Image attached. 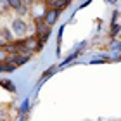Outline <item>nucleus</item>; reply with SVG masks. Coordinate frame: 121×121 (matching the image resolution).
Instances as JSON below:
<instances>
[{"instance_id":"f257e3e1","label":"nucleus","mask_w":121,"mask_h":121,"mask_svg":"<svg viewBox=\"0 0 121 121\" xmlns=\"http://www.w3.org/2000/svg\"><path fill=\"white\" fill-rule=\"evenodd\" d=\"M12 31L17 36H24L26 33H28V23H26V19L16 16V17L12 19Z\"/></svg>"},{"instance_id":"f03ea898","label":"nucleus","mask_w":121,"mask_h":121,"mask_svg":"<svg viewBox=\"0 0 121 121\" xmlns=\"http://www.w3.org/2000/svg\"><path fill=\"white\" fill-rule=\"evenodd\" d=\"M48 35H50V26L45 23V19H36V36L47 40Z\"/></svg>"},{"instance_id":"7ed1b4c3","label":"nucleus","mask_w":121,"mask_h":121,"mask_svg":"<svg viewBox=\"0 0 121 121\" xmlns=\"http://www.w3.org/2000/svg\"><path fill=\"white\" fill-rule=\"evenodd\" d=\"M24 47L28 48L30 52H38L42 48V42H40V38L38 36H28V38H24Z\"/></svg>"},{"instance_id":"20e7f679","label":"nucleus","mask_w":121,"mask_h":121,"mask_svg":"<svg viewBox=\"0 0 121 121\" xmlns=\"http://www.w3.org/2000/svg\"><path fill=\"white\" fill-rule=\"evenodd\" d=\"M57 17H59V10H57V9H54L52 5H48L47 10H45V16H43L45 23H47L48 26H52V24L57 21Z\"/></svg>"},{"instance_id":"39448f33","label":"nucleus","mask_w":121,"mask_h":121,"mask_svg":"<svg viewBox=\"0 0 121 121\" xmlns=\"http://www.w3.org/2000/svg\"><path fill=\"white\" fill-rule=\"evenodd\" d=\"M12 33L14 31H10L7 26H2V45H4V43H12L14 42Z\"/></svg>"},{"instance_id":"423d86ee","label":"nucleus","mask_w":121,"mask_h":121,"mask_svg":"<svg viewBox=\"0 0 121 121\" xmlns=\"http://www.w3.org/2000/svg\"><path fill=\"white\" fill-rule=\"evenodd\" d=\"M68 4H69V0H54V2H52L50 5H52L54 9H57L59 12H60V10H62V9H64Z\"/></svg>"},{"instance_id":"0eeeda50","label":"nucleus","mask_w":121,"mask_h":121,"mask_svg":"<svg viewBox=\"0 0 121 121\" xmlns=\"http://www.w3.org/2000/svg\"><path fill=\"white\" fill-rule=\"evenodd\" d=\"M16 14H17L19 17H24V16H28V14H30V7H26V5H21V7L16 10Z\"/></svg>"},{"instance_id":"6e6552de","label":"nucleus","mask_w":121,"mask_h":121,"mask_svg":"<svg viewBox=\"0 0 121 121\" xmlns=\"http://www.w3.org/2000/svg\"><path fill=\"white\" fill-rule=\"evenodd\" d=\"M7 2H9L10 9H12L14 12H16V10H17V9L21 7V5H23V2H21V0H7Z\"/></svg>"},{"instance_id":"1a4fd4ad","label":"nucleus","mask_w":121,"mask_h":121,"mask_svg":"<svg viewBox=\"0 0 121 121\" xmlns=\"http://www.w3.org/2000/svg\"><path fill=\"white\" fill-rule=\"evenodd\" d=\"M21 2H23V5H26V7H33V4H35V0H21Z\"/></svg>"},{"instance_id":"9d476101","label":"nucleus","mask_w":121,"mask_h":121,"mask_svg":"<svg viewBox=\"0 0 121 121\" xmlns=\"http://www.w3.org/2000/svg\"><path fill=\"white\" fill-rule=\"evenodd\" d=\"M45 2H47V4H48V5H50V4H52V2H54V0H45Z\"/></svg>"}]
</instances>
